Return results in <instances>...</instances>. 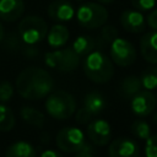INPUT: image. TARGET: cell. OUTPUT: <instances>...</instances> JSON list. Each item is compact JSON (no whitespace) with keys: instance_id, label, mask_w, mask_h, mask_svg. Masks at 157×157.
<instances>
[{"instance_id":"6da1fadb","label":"cell","mask_w":157,"mask_h":157,"mask_svg":"<svg viewBox=\"0 0 157 157\" xmlns=\"http://www.w3.org/2000/svg\"><path fill=\"white\" fill-rule=\"evenodd\" d=\"M54 88L52 75L38 66L23 69L16 78L17 93L28 101H38L45 98Z\"/></svg>"},{"instance_id":"7a4b0ae2","label":"cell","mask_w":157,"mask_h":157,"mask_svg":"<svg viewBox=\"0 0 157 157\" xmlns=\"http://www.w3.org/2000/svg\"><path fill=\"white\" fill-rule=\"evenodd\" d=\"M86 77L97 85L109 82L114 75V65L108 55L101 50H92L85 56L82 64Z\"/></svg>"},{"instance_id":"3957f363","label":"cell","mask_w":157,"mask_h":157,"mask_svg":"<svg viewBox=\"0 0 157 157\" xmlns=\"http://www.w3.org/2000/svg\"><path fill=\"white\" fill-rule=\"evenodd\" d=\"M45 98V110L52 118L56 120H66L76 112L75 97L66 91L58 90L50 92Z\"/></svg>"},{"instance_id":"277c9868","label":"cell","mask_w":157,"mask_h":157,"mask_svg":"<svg viewBox=\"0 0 157 157\" xmlns=\"http://www.w3.org/2000/svg\"><path fill=\"white\" fill-rule=\"evenodd\" d=\"M47 32H48L47 22L42 17L36 15H29L23 17L17 26L18 37L27 45H34L42 42L45 38Z\"/></svg>"},{"instance_id":"5b68a950","label":"cell","mask_w":157,"mask_h":157,"mask_svg":"<svg viewBox=\"0 0 157 157\" xmlns=\"http://www.w3.org/2000/svg\"><path fill=\"white\" fill-rule=\"evenodd\" d=\"M108 10L98 2H85L76 11L78 25L87 29H96L105 25L108 20Z\"/></svg>"},{"instance_id":"8992f818","label":"cell","mask_w":157,"mask_h":157,"mask_svg":"<svg viewBox=\"0 0 157 157\" xmlns=\"http://www.w3.org/2000/svg\"><path fill=\"white\" fill-rule=\"evenodd\" d=\"M44 63L50 69H55L61 72H70L77 69L80 64V56L70 47L45 53Z\"/></svg>"},{"instance_id":"52a82bcc","label":"cell","mask_w":157,"mask_h":157,"mask_svg":"<svg viewBox=\"0 0 157 157\" xmlns=\"http://www.w3.org/2000/svg\"><path fill=\"white\" fill-rule=\"evenodd\" d=\"M55 144L60 151L65 153H75L80 151L87 144V141L81 129L75 126H65L56 134Z\"/></svg>"},{"instance_id":"ba28073f","label":"cell","mask_w":157,"mask_h":157,"mask_svg":"<svg viewBox=\"0 0 157 157\" xmlns=\"http://www.w3.org/2000/svg\"><path fill=\"white\" fill-rule=\"evenodd\" d=\"M109 55L110 60L115 65L120 67H126L135 63L136 49L128 39L117 37L109 44Z\"/></svg>"},{"instance_id":"9c48e42d","label":"cell","mask_w":157,"mask_h":157,"mask_svg":"<svg viewBox=\"0 0 157 157\" xmlns=\"http://www.w3.org/2000/svg\"><path fill=\"white\" fill-rule=\"evenodd\" d=\"M86 134L88 140L96 146H105L112 140L110 124L104 119L94 118L87 124Z\"/></svg>"},{"instance_id":"30bf717a","label":"cell","mask_w":157,"mask_h":157,"mask_svg":"<svg viewBox=\"0 0 157 157\" xmlns=\"http://www.w3.org/2000/svg\"><path fill=\"white\" fill-rule=\"evenodd\" d=\"M108 156L109 157H140V146L131 137L119 136L109 144Z\"/></svg>"},{"instance_id":"8fae6325","label":"cell","mask_w":157,"mask_h":157,"mask_svg":"<svg viewBox=\"0 0 157 157\" xmlns=\"http://www.w3.org/2000/svg\"><path fill=\"white\" fill-rule=\"evenodd\" d=\"M156 105H157L156 96L152 93V91H148V90L139 91L130 99V107L132 113L140 118H145L150 115L155 110Z\"/></svg>"},{"instance_id":"7c38bea8","label":"cell","mask_w":157,"mask_h":157,"mask_svg":"<svg viewBox=\"0 0 157 157\" xmlns=\"http://www.w3.org/2000/svg\"><path fill=\"white\" fill-rule=\"evenodd\" d=\"M121 27L130 33H141L146 28V18L141 11L137 10H125L119 17Z\"/></svg>"},{"instance_id":"4fadbf2b","label":"cell","mask_w":157,"mask_h":157,"mask_svg":"<svg viewBox=\"0 0 157 157\" xmlns=\"http://www.w3.org/2000/svg\"><path fill=\"white\" fill-rule=\"evenodd\" d=\"M48 15L56 22H67L74 17L75 9L67 0H55L48 6Z\"/></svg>"},{"instance_id":"5bb4252c","label":"cell","mask_w":157,"mask_h":157,"mask_svg":"<svg viewBox=\"0 0 157 157\" xmlns=\"http://www.w3.org/2000/svg\"><path fill=\"white\" fill-rule=\"evenodd\" d=\"M23 0H0V20L5 22H15L23 15Z\"/></svg>"},{"instance_id":"9a60e30c","label":"cell","mask_w":157,"mask_h":157,"mask_svg":"<svg viewBox=\"0 0 157 157\" xmlns=\"http://www.w3.org/2000/svg\"><path fill=\"white\" fill-rule=\"evenodd\" d=\"M140 53L147 63L157 64V31L147 32L141 37Z\"/></svg>"},{"instance_id":"2e32d148","label":"cell","mask_w":157,"mask_h":157,"mask_svg":"<svg viewBox=\"0 0 157 157\" xmlns=\"http://www.w3.org/2000/svg\"><path fill=\"white\" fill-rule=\"evenodd\" d=\"M107 107V101L104 96L98 91H91L88 92L83 98V105L82 108L94 119L97 115H99L104 108Z\"/></svg>"},{"instance_id":"e0dca14e","label":"cell","mask_w":157,"mask_h":157,"mask_svg":"<svg viewBox=\"0 0 157 157\" xmlns=\"http://www.w3.org/2000/svg\"><path fill=\"white\" fill-rule=\"evenodd\" d=\"M45 37H47V42H48L49 47L58 49V48L64 47L67 43V40L70 38V32L65 25L56 23L50 27V29L47 32Z\"/></svg>"},{"instance_id":"ac0fdd59","label":"cell","mask_w":157,"mask_h":157,"mask_svg":"<svg viewBox=\"0 0 157 157\" xmlns=\"http://www.w3.org/2000/svg\"><path fill=\"white\" fill-rule=\"evenodd\" d=\"M141 88L142 86H141L140 77L135 75H129L121 80L119 86V94L121 96V98L130 101L139 91H141Z\"/></svg>"},{"instance_id":"d6986e66","label":"cell","mask_w":157,"mask_h":157,"mask_svg":"<svg viewBox=\"0 0 157 157\" xmlns=\"http://www.w3.org/2000/svg\"><path fill=\"white\" fill-rule=\"evenodd\" d=\"M5 157H37V152L32 144L21 140L11 144L6 148Z\"/></svg>"},{"instance_id":"ffe728a7","label":"cell","mask_w":157,"mask_h":157,"mask_svg":"<svg viewBox=\"0 0 157 157\" xmlns=\"http://www.w3.org/2000/svg\"><path fill=\"white\" fill-rule=\"evenodd\" d=\"M97 47V42L93 37L91 36H78L75 38V40L72 42V50L81 58V56H86L88 53H91L92 50H94Z\"/></svg>"},{"instance_id":"44dd1931","label":"cell","mask_w":157,"mask_h":157,"mask_svg":"<svg viewBox=\"0 0 157 157\" xmlns=\"http://www.w3.org/2000/svg\"><path fill=\"white\" fill-rule=\"evenodd\" d=\"M20 114H21V118L29 125L32 126H36V128H42L45 123V117L44 114L33 108V107H22L21 110H20Z\"/></svg>"},{"instance_id":"7402d4cb","label":"cell","mask_w":157,"mask_h":157,"mask_svg":"<svg viewBox=\"0 0 157 157\" xmlns=\"http://www.w3.org/2000/svg\"><path fill=\"white\" fill-rule=\"evenodd\" d=\"M141 86L145 90L153 91L157 88V66H148L140 76Z\"/></svg>"},{"instance_id":"603a6c76","label":"cell","mask_w":157,"mask_h":157,"mask_svg":"<svg viewBox=\"0 0 157 157\" xmlns=\"http://www.w3.org/2000/svg\"><path fill=\"white\" fill-rule=\"evenodd\" d=\"M16 124L13 112L5 104H0V131H10Z\"/></svg>"},{"instance_id":"cb8c5ba5","label":"cell","mask_w":157,"mask_h":157,"mask_svg":"<svg viewBox=\"0 0 157 157\" xmlns=\"http://www.w3.org/2000/svg\"><path fill=\"white\" fill-rule=\"evenodd\" d=\"M118 37V29L112 25H103L102 31L99 33V37L96 39L97 47H104L107 44H110L113 39Z\"/></svg>"},{"instance_id":"d4e9b609","label":"cell","mask_w":157,"mask_h":157,"mask_svg":"<svg viewBox=\"0 0 157 157\" xmlns=\"http://www.w3.org/2000/svg\"><path fill=\"white\" fill-rule=\"evenodd\" d=\"M130 130H131V134L135 137H137L139 140H146L151 135V128H150L148 123L144 119L134 120L130 126Z\"/></svg>"},{"instance_id":"484cf974","label":"cell","mask_w":157,"mask_h":157,"mask_svg":"<svg viewBox=\"0 0 157 157\" xmlns=\"http://www.w3.org/2000/svg\"><path fill=\"white\" fill-rule=\"evenodd\" d=\"M145 141V156L157 157V134L150 135Z\"/></svg>"},{"instance_id":"4316f807","label":"cell","mask_w":157,"mask_h":157,"mask_svg":"<svg viewBox=\"0 0 157 157\" xmlns=\"http://www.w3.org/2000/svg\"><path fill=\"white\" fill-rule=\"evenodd\" d=\"M13 96V86L9 81H1L0 82V102L6 103L9 102Z\"/></svg>"},{"instance_id":"83f0119b","label":"cell","mask_w":157,"mask_h":157,"mask_svg":"<svg viewBox=\"0 0 157 157\" xmlns=\"http://www.w3.org/2000/svg\"><path fill=\"white\" fill-rule=\"evenodd\" d=\"M131 1V5L135 10L137 11H150L155 7L156 5V0H130Z\"/></svg>"},{"instance_id":"f1b7e54d","label":"cell","mask_w":157,"mask_h":157,"mask_svg":"<svg viewBox=\"0 0 157 157\" xmlns=\"http://www.w3.org/2000/svg\"><path fill=\"white\" fill-rule=\"evenodd\" d=\"M91 120H93V118L83 109L80 108L77 112H75V121L78 124H88Z\"/></svg>"},{"instance_id":"f546056e","label":"cell","mask_w":157,"mask_h":157,"mask_svg":"<svg viewBox=\"0 0 157 157\" xmlns=\"http://www.w3.org/2000/svg\"><path fill=\"white\" fill-rule=\"evenodd\" d=\"M93 146L91 144H86L80 151L75 152V156L74 157H93Z\"/></svg>"},{"instance_id":"4dcf8cb0","label":"cell","mask_w":157,"mask_h":157,"mask_svg":"<svg viewBox=\"0 0 157 157\" xmlns=\"http://www.w3.org/2000/svg\"><path fill=\"white\" fill-rule=\"evenodd\" d=\"M146 25L152 29V31H157V9L152 10L146 18Z\"/></svg>"},{"instance_id":"1f68e13d","label":"cell","mask_w":157,"mask_h":157,"mask_svg":"<svg viewBox=\"0 0 157 157\" xmlns=\"http://www.w3.org/2000/svg\"><path fill=\"white\" fill-rule=\"evenodd\" d=\"M39 157H63V155H61L60 152L55 151V150L48 148V150H44V151L40 153Z\"/></svg>"},{"instance_id":"d6a6232c","label":"cell","mask_w":157,"mask_h":157,"mask_svg":"<svg viewBox=\"0 0 157 157\" xmlns=\"http://www.w3.org/2000/svg\"><path fill=\"white\" fill-rule=\"evenodd\" d=\"M4 37H5V29H4V26H2V23L0 21V43L2 42Z\"/></svg>"},{"instance_id":"836d02e7","label":"cell","mask_w":157,"mask_h":157,"mask_svg":"<svg viewBox=\"0 0 157 157\" xmlns=\"http://www.w3.org/2000/svg\"><path fill=\"white\" fill-rule=\"evenodd\" d=\"M99 4H110V2H113L114 0H97Z\"/></svg>"},{"instance_id":"e575fe53","label":"cell","mask_w":157,"mask_h":157,"mask_svg":"<svg viewBox=\"0 0 157 157\" xmlns=\"http://www.w3.org/2000/svg\"><path fill=\"white\" fill-rule=\"evenodd\" d=\"M152 120H153V123L157 125V112L153 114V117H152Z\"/></svg>"},{"instance_id":"d590c367","label":"cell","mask_w":157,"mask_h":157,"mask_svg":"<svg viewBox=\"0 0 157 157\" xmlns=\"http://www.w3.org/2000/svg\"><path fill=\"white\" fill-rule=\"evenodd\" d=\"M156 103H157V96H156Z\"/></svg>"},{"instance_id":"8d00e7d4","label":"cell","mask_w":157,"mask_h":157,"mask_svg":"<svg viewBox=\"0 0 157 157\" xmlns=\"http://www.w3.org/2000/svg\"><path fill=\"white\" fill-rule=\"evenodd\" d=\"M76 1H83V0H76Z\"/></svg>"}]
</instances>
